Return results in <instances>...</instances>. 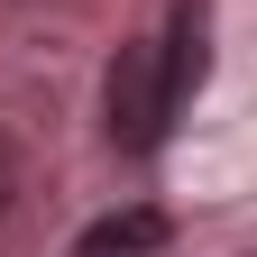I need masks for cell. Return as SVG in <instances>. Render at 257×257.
<instances>
[{
    "mask_svg": "<svg viewBox=\"0 0 257 257\" xmlns=\"http://www.w3.org/2000/svg\"><path fill=\"white\" fill-rule=\"evenodd\" d=\"M156 248H166V211H101V220H92V230L74 239V257H156Z\"/></svg>",
    "mask_w": 257,
    "mask_h": 257,
    "instance_id": "7a4b0ae2",
    "label": "cell"
},
{
    "mask_svg": "<svg viewBox=\"0 0 257 257\" xmlns=\"http://www.w3.org/2000/svg\"><path fill=\"white\" fill-rule=\"evenodd\" d=\"M101 110H110V147H128V156L166 147V128H175V110H184V74H175L166 37H128V46L110 55Z\"/></svg>",
    "mask_w": 257,
    "mask_h": 257,
    "instance_id": "6da1fadb",
    "label": "cell"
},
{
    "mask_svg": "<svg viewBox=\"0 0 257 257\" xmlns=\"http://www.w3.org/2000/svg\"><path fill=\"white\" fill-rule=\"evenodd\" d=\"M10 202H19V156L0 147V220H10Z\"/></svg>",
    "mask_w": 257,
    "mask_h": 257,
    "instance_id": "3957f363",
    "label": "cell"
}]
</instances>
